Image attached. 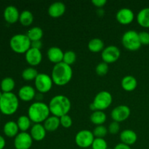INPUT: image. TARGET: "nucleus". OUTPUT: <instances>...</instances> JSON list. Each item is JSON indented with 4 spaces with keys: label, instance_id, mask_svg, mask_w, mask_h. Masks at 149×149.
Listing matches in <instances>:
<instances>
[{
    "label": "nucleus",
    "instance_id": "34",
    "mask_svg": "<svg viewBox=\"0 0 149 149\" xmlns=\"http://www.w3.org/2000/svg\"><path fill=\"white\" fill-rule=\"evenodd\" d=\"M109 64L106 63L102 61L101 63H98L95 68V72L100 77H103V76L106 75L107 73L109 72Z\"/></svg>",
    "mask_w": 149,
    "mask_h": 149
},
{
    "label": "nucleus",
    "instance_id": "12",
    "mask_svg": "<svg viewBox=\"0 0 149 149\" xmlns=\"http://www.w3.org/2000/svg\"><path fill=\"white\" fill-rule=\"evenodd\" d=\"M130 109L126 105H119L116 106L111 112V116L113 121L122 122L127 120L130 116Z\"/></svg>",
    "mask_w": 149,
    "mask_h": 149
},
{
    "label": "nucleus",
    "instance_id": "28",
    "mask_svg": "<svg viewBox=\"0 0 149 149\" xmlns=\"http://www.w3.org/2000/svg\"><path fill=\"white\" fill-rule=\"evenodd\" d=\"M16 122L18 126L19 130H20L21 132H27L32 127V122L29 119V116H26V115H22V116H19Z\"/></svg>",
    "mask_w": 149,
    "mask_h": 149
},
{
    "label": "nucleus",
    "instance_id": "42",
    "mask_svg": "<svg viewBox=\"0 0 149 149\" xmlns=\"http://www.w3.org/2000/svg\"><path fill=\"white\" fill-rule=\"evenodd\" d=\"M6 146V141L4 137L0 135V149H4Z\"/></svg>",
    "mask_w": 149,
    "mask_h": 149
},
{
    "label": "nucleus",
    "instance_id": "6",
    "mask_svg": "<svg viewBox=\"0 0 149 149\" xmlns=\"http://www.w3.org/2000/svg\"><path fill=\"white\" fill-rule=\"evenodd\" d=\"M113 97L109 91L103 90L99 92L95 96L93 102L90 105V110L93 111H104L107 109L111 105Z\"/></svg>",
    "mask_w": 149,
    "mask_h": 149
},
{
    "label": "nucleus",
    "instance_id": "4",
    "mask_svg": "<svg viewBox=\"0 0 149 149\" xmlns=\"http://www.w3.org/2000/svg\"><path fill=\"white\" fill-rule=\"evenodd\" d=\"M19 107V98L15 93H3L0 97V111L4 115H13Z\"/></svg>",
    "mask_w": 149,
    "mask_h": 149
},
{
    "label": "nucleus",
    "instance_id": "39",
    "mask_svg": "<svg viewBox=\"0 0 149 149\" xmlns=\"http://www.w3.org/2000/svg\"><path fill=\"white\" fill-rule=\"evenodd\" d=\"M92 3H93L96 7L100 9L106 5V3H107V1H106V0H93V1H92Z\"/></svg>",
    "mask_w": 149,
    "mask_h": 149
},
{
    "label": "nucleus",
    "instance_id": "35",
    "mask_svg": "<svg viewBox=\"0 0 149 149\" xmlns=\"http://www.w3.org/2000/svg\"><path fill=\"white\" fill-rule=\"evenodd\" d=\"M91 147L92 149H107L108 143L104 138H95Z\"/></svg>",
    "mask_w": 149,
    "mask_h": 149
},
{
    "label": "nucleus",
    "instance_id": "38",
    "mask_svg": "<svg viewBox=\"0 0 149 149\" xmlns=\"http://www.w3.org/2000/svg\"><path fill=\"white\" fill-rule=\"evenodd\" d=\"M139 39L141 45H149V33L147 31H141L139 33Z\"/></svg>",
    "mask_w": 149,
    "mask_h": 149
},
{
    "label": "nucleus",
    "instance_id": "36",
    "mask_svg": "<svg viewBox=\"0 0 149 149\" xmlns=\"http://www.w3.org/2000/svg\"><path fill=\"white\" fill-rule=\"evenodd\" d=\"M60 122H61V126L64 128H70L73 124L72 119L68 114L64 115V116L60 117Z\"/></svg>",
    "mask_w": 149,
    "mask_h": 149
},
{
    "label": "nucleus",
    "instance_id": "32",
    "mask_svg": "<svg viewBox=\"0 0 149 149\" xmlns=\"http://www.w3.org/2000/svg\"><path fill=\"white\" fill-rule=\"evenodd\" d=\"M77 60V55L73 50H67L64 52L63 62L68 65H73Z\"/></svg>",
    "mask_w": 149,
    "mask_h": 149
},
{
    "label": "nucleus",
    "instance_id": "2",
    "mask_svg": "<svg viewBox=\"0 0 149 149\" xmlns=\"http://www.w3.org/2000/svg\"><path fill=\"white\" fill-rule=\"evenodd\" d=\"M73 77V70L71 65L61 62L55 64L51 73V78L55 84L64 86L70 82Z\"/></svg>",
    "mask_w": 149,
    "mask_h": 149
},
{
    "label": "nucleus",
    "instance_id": "44",
    "mask_svg": "<svg viewBox=\"0 0 149 149\" xmlns=\"http://www.w3.org/2000/svg\"><path fill=\"white\" fill-rule=\"evenodd\" d=\"M107 149H113V148H108Z\"/></svg>",
    "mask_w": 149,
    "mask_h": 149
},
{
    "label": "nucleus",
    "instance_id": "18",
    "mask_svg": "<svg viewBox=\"0 0 149 149\" xmlns=\"http://www.w3.org/2000/svg\"><path fill=\"white\" fill-rule=\"evenodd\" d=\"M63 55L64 52H63L62 49L58 47L55 46L49 47L47 52V58L49 59V61L55 64L63 62Z\"/></svg>",
    "mask_w": 149,
    "mask_h": 149
},
{
    "label": "nucleus",
    "instance_id": "40",
    "mask_svg": "<svg viewBox=\"0 0 149 149\" xmlns=\"http://www.w3.org/2000/svg\"><path fill=\"white\" fill-rule=\"evenodd\" d=\"M42 41L39 40V41H34V42H31V48H34V49H42Z\"/></svg>",
    "mask_w": 149,
    "mask_h": 149
},
{
    "label": "nucleus",
    "instance_id": "16",
    "mask_svg": "<svg viewBox=\"0 0 149 149\" xmlns=\"http://www.w3.org/2000/svg\"><path fill=\"white\" fill-rule=\"evenodd\" d=\"M20 14L17 7L13 5L7 6L4 10V18L7 23L13 24L19 20Z\"/></svg>",
    "mask_w": 149,
    "mask_h": 149
},
{
    "label": "nucleus",
    "instance_id": "3",
    "mask_svg": "<svg viewBox=\"0 0 149 149\" xmlns=\"http://www.w3.org/2000/svg\"><path fill=\"white\" fill-rule=\"evenodd\" d=\"M50 115L49 106L42 101H36L30 105L28 116L34 124H42Z\"/></svg>",
    "mask_w": 149,
    "mask_h": 149
},
{
    "label": "nucleus",
    "instance_id": "8",
    "mask_svg": "<svg viewBox=\"0 0 149 149\" xmlns=\"http://www.w3.org/2000/svg\"><path fill=\"white\" fill-rule=\"evenodd\" d=\"M53 84L51 76H49L45 73H40L38 74L34 80V85L36 90L42 94L50 91Z\"/></svg>",
    "mask_w": 149,
    "mask_h": 149
},
{
    "label": "nucleus",
    "instance_id": "30",
    "mask_svg": "<svg viewBox=\"0 0 149 149\" xmlns=\"http://www.w3.org/2000/svg\"><path fill=\"white\" fill-rule=\"evenodd\" d=\"M19 21L24 26H29L33 22V15L29 10H23L20 14Z\"/></svg>",
    "mask_w": 149,
    "mask_h": 149
},
{
    "label": "nucleus",
    "instance_id": "25",
    "mask_svg": "<svg viewBox=\"0 0 149 149\" xmlns=\"http://www.w3.org/2000/svg\"><path fill=\"white\" fill-rule=\"evenodd\" d=\"M90 119L92 123L95 125L96 126H98L103 125L107 119V116L103 111H95L91 113Z\"/></svg>",
    "mask_w": 149,
    "mask_h": 149
},
{
    "label": "nucleus",
    "instance_id": "27",
    "mask_svg": "<svg viewBox=\"0 0 149 149\" xmlns=\"http://www.w3.org/2000/svg\"><path fill=\"white\" fill-rule=\"evenodd\" d=\"M104 42L99 38L92 39L88 43V49L92 52H100L104 49Z\"/></svg>",
    "mask_w": 149,
    "mask_h": 149
},
{
    "label": "nucleus",
    "instance_id": "26",
    "mask_svg": "<svg viewBox=\"0 0 149 149\" xmlns=\"http://www.w3.org/2000/svg\"><path fill=\"white\" fill-rule=\"evenodd\" d=\"M26 35L29 38L31 42H34V41L41 40L42 39L44 32L43 30L40 27H39V26H34V27L31 28L28 31Z\"/></svg>",
    "mask_w": 149,
    "mask_h": 149
},
{
    "label": "nucleus",
    "instance_id": "19",
    "mask_svg": "<svg viewBox=\"0 0 149 149\" xmlns=\"http://www.w3.org/2000/svg\"><path fill=\"white\" fill-rule=\"evenodd\" d=\"M47 130L42 124H34L30 129V135L35 141H42L46 137Z\"/></svg>",
    "mask_w": 149,
    "mask_h": 149
},
{
    "label": "nucleus",
    "instance_id": "7",
    "mask_svg": "<svg viewBox=\"0 0 149 149\" xmlns=\"http://www.w3.org/2000/svg\"><path fill=\"white\" fill-rule=\"evenodd\" d=\"M122 43L125 49L130 51H136L141 47L139 33L134 30L127 31L122 36Z\"/></svg>",
    "mask_w": 149,
    "mask_h": 149
},
{
    "label": "nucleus",
    "instance_id": "29",
    "mask_svg": "<svg viewBox=\"0 0 149 149\" xmlns=\"http://www.w3.org/2000/svg\"><path fill=\"white\" fill-rule=\"evenodd\" d=\"M15 87V80L11 77H5L1 80L0 87L2 93H12Z\"/></svg>",
    "mask_w": 149,
    "mask_h": 149
},
{
    "label": "nucleus",
    "instance_id": "37",
    "mask_svg": "<svg viewBox=\"0 0 149 149\" xmlns=\"http://www.w3.org/2000/svg\"><path fill=\"white\" fill-rule=\"evenodd\" d=\"M119 130H120V125L119 122H114V121L111 122L108 127V131L111 135H116L119 133Z\"/></svg>",
    "mask_w": 149,
    "mask_h": 149
},
{
    "label": "nucleus",
    "instance_id": "10",
    "mask_svg": "<svg viewBox=\"0 0 149 149\" xmlns=\"http://www.w3.org/2000/svg\"><path fill=\"white\" fill-rule=\"evenodd\" d=\"M120 49L115 45H109L106 47L101 52L102 61L108 64L113 63L117 61L120 58Z\"/></svg>",
    "mask_w": 149,
    "mask_h": 149
},
{
    "label": "nucleus",
    "instance_id": "24",
    "mask_svg": "<svg viewBox=\"0 0 149 149\" xmlns=\"http://www.w3.org/2000/svg\"><path fill=\"white\" fill-rule=\"evenodd\" d=\"M138 24L143 28H149V7L142 9L136 16Z\"/></svg>",
    "mask_w": 149,
    "mask_h": 149
},
{
    "label": "nucleus",
    "instance_id": "21",
    "mask_svg": "<svg viewBox=\"0 0 149 149\" xmlns=\"http://www.w3.org/2000/svg\"><path fill=\"white\" fill-rule=\"evenodd\" d=\"M121 85L125 91L132 92L136 89L138 86V81L133 76L127 75L122 78L121 81Z\"/></svg>",
    "mask_w": 149,
    "mask_h": 149
},
{
    "label": "nucleus",
    "instance_id": "45",
    "mask_svg": "<svg viewBox=\"0 0 149 149\" xmlns=\"http://www.w3.org/2000/svg\"><path fill=\"white\" fill-rule=\"evenodd\" d=\"M0 113H1V111H0Z\"/></svg>",
    "mask_w": 149,
    "mask_h": 149
},
{
    "label": "nucleus",
    "instance_id": "5",
    "mask_svg": "<svg viewBox=\"0 0 149 149\" xmlns=\"http://www.w3.org/2000/svg\"><path fill=\"white\" fill-rule=\"evenodd\" d=\"M31 42L26 34L17 33L11 37L10 46L12 50L17 54H26L31 48Z\"/></svg>",
    "mask_w": 149,
    "mask_h": 149
},
{
    "label": "nucleus",
    "instance_id": "23",
    "mask_svg": "<svg viewBox=\"0 0 149 149\" xmlns=\"http://www.w3.org/2000/svg\"><path fill=\"white\" fill-rule=\"evenodd\" d=\"M43 125L45 130L48 132H54L57 130L61 126L60 118L55 116H49L45 122H43Z\"/></svg>",
    "mask_w": 149,
    "mask_h": 149
},
{
    "label": "nucleus",
    "instance_id": "20",
    "mask_svg": "<svg viewBox=\"0 0 149 149\" xmlns=\"http://www.w3.org/2000/svg\"><path fill=\"white\" fill-rule=\"evenodd\" d=\"M121 143L128 146H132L136 143L138 140V135L135 131L132 130H124L119 135Z\"/></svg>",
    "mask_w": 149,
    "mask_h": 149
},
{
    "label": "nucleus",
    "instance_id": "13",
    "mask_svg": "<svg viewBox=\"0 0 149 149\" xmlns=\"http://www.w3.org/2000/svg\"><path fill=\"white\" fill-rule=\"evenodd\" d=\"M42 53L40 49L31 47L25 54V59L29 65L35 67L39 65L42 61Z\"/></svg>",
    "mask_w": 149,
    "mask_h": 149
},
{
    "label": "nucleus",
    "instance_id": "9",
    "mask_svg": "<svg viewBox=\"0 0 149 149\" xmlns=\"http://www.w3.org/2000/svg\"><path fill=\"white\" fill-rule=\"evenodd\" d=\"M93 132L89 130H81L75 135V143L81 148H87L92 146L95 140Z\"/></svg>",
    "mask_w": 149,
    "mask_h": 149
},
{
    "label": "nucleus",
    "instance_id": "43",
    "mask_svg": "<svg viewBox=\"0 0 149 149\" xmlns=\"http://www.w3.org/2000/svg\"><path fill=\"white\" fill-rule=\"evenodd\" d=\"M2 94H3V93H2V92H1V91H0V97H1V96H2Z\"/></svg>",
    "mask_w": 149,
    "mask_h": 149
},
{
    "label": "nucleus",
    "instance_id": "31",
    "mask_svg": "<svg viewBox=\"0 0 149 149\" xmlns=\"http://www.w3.org/2000/svg\"><path fill=\"white\" fill-rule=\"evenodd\" d=\"M38 74L39 73L37 70L34 67L30 66L23 70L22 72V78L26 81H32V80H35Z\"/></svg>",
    "mask_w": 149,
    "mask_h": 149
},
{
    "label": "nucleus",
    "instance_id": "11",
    "mask_svg": "<svg viewBox=\"0 0 149 149\" xmlns=\"http://www.w3.org/2000/svg\"><path fill=\"white\" fill-rule=\"evenodd\" d=\"M33 140L30 133L20 132L14 139V147L15 149H30L32 146Z\"/></svg>",
    "mask_w": 149,
    "mask_h": 149
},
{
    "label": "nucleus",
    "instance_id": "15",
    "mask_svg": "<svg viewBox=\"0 0 149 149\" xmlns=\"http://www.w3.org/2000/svg\"><path fill=\"white\" fill-rule=\"evenodd\" d=\"M36 90L32 86H22L18 90L17 97L20 100L24 102H29L33 100L36 97Z\"/></svg>",
    "mask_w": 149,
    "mask_h": 149
},
{
    "label": "nucleus",
    "instance_id": "1",
    "mask_svg": "<svg viewBox=\"0 0 149 149\" xmlns=\"http://www.w3.org/2000/svg\"><path fill=\"white\" fill-rule=\"evenodd\" d=\"M48 106L51 114L60 118L68 114L71 110V103L70 99L65 95H58L51 98Z\"/></svg>",
    "mask_w": 149,
    "mask_h": 149
},
{
    "label": "nucleus",
    "instance_id": "17",
    "mask_svg": "<svg viewBox=\"0 0 149 149\" xmlns=\"http://www.w3.org/2000/svg\"><path fill=\"white\" fill-rule=\"evenodd\" d=\"M66 7L64 3L61 1H55L51 4L48 8V14L53 18H58L63 15Z\"/></svg>",
    "mask_w": 149,
    "mask_h": 149
},
{
    "label": "nucleus",
    "instance_id": "22",
    "mask_svg": "<svg viewBox=\"0 0 149 149\" xmlns=\"http://www.w3.org/2000/svg\"><path fill=\"white\" fill-rule=\"evenodd\" d=\"M3 132L4 135L9 138H15L19 133V128L17 122L14 121H8L6 122L3 127Z\"/></svg>",
    "mask_w": 149,
    "mask_h": 149
},
{
    "label": "nucleus",
    "instance_id": "33",
    "mask_svg": "<svg viewBox=\"0 0 149 149\" xmlns=\"http://www.w3.org/2000/svg\"><path fill=\"white\" fill-rule=\"evenodd\" d=\"M93 132L95 138H104V137L106 136L109 131H108V128L106 127L104 125H98V126H96L95 127Z\"/></svg>",
    "mask_w": 149,
    "mask_h": 149
},
{
    "label": "nucleus",
    "instance_id": "41",
    "mask_svg": "<svg viewBox=\"0 0 149 149\" xmlns=\"http://www.w3.org/2000/svg\"><path fill=\"white\" fill-rule=\"evenodd\" d=\"M113 149H132L130 146L126 145L125 143H119L117 145L115 146V147Z\"/></svg>",
    "mask_w": 149,
    "mask_h": 149
},
{
    "label": "nucleus",
    "instance_id": "14",
    "mask_svg": "<svg viewBox=\"0 0 149 149\" xmlns=\"http://www.w3.org/2000/svg\"><path fill=\"white\" fill-rule=\"evenodd\" d=\"M117 21L122 25H129L135 19V14L131 9L122 8L117 11L116 14Z\"/></svg>",
    "mask_w": 149,
    "mask_h": 149
}]
</instances>
